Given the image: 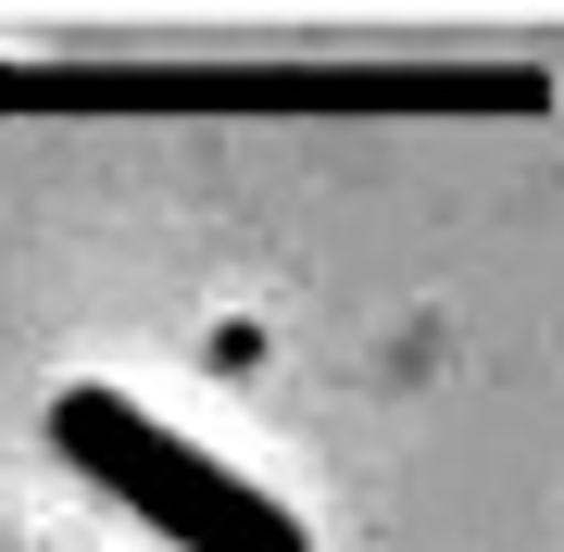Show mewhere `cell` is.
<instances>
[{
    "mask_svg": "<svg viewBox=\"0 0 564 552\" xmlns=\"http://www.w3.org/2000/svg\"><path fill=\"white\" fill-rule=\"evenodd\" d=\"M51 452L88 477V490H113L139 528H163L176 552H314L276 490H251L239 465H214L188 427H163L151 402H126V389H101V377L51 389Z\"/></svg>",
    "mask_w": 564,
    "mask_h": 552,
    "instance_id": "7a4b0ae2",
    "label": "cell"
},
{
    "mask_svg": "<svg viewBox=\"0 0 564 552\" xmlns=\"http://www.w3.org/2000/svg\"><path fill=\"white\" fill-rule=\"evenodd\" d=\"M540 63H0V113L63 126H351V113H540Z\"/></svg>",
    "mask_w": 564,
    "mask_h": 552,
    "instance_id": "6da1fadb",
    "label": "cell"
}]
</instances>
